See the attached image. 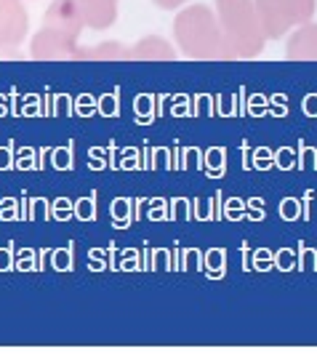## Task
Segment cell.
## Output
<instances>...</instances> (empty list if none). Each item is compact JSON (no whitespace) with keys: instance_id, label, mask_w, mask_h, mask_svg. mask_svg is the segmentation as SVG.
<instances>
[{"instance_id":"5b68a950","label":"cell","mask_w":317,"mask_h":357,"mask_svg":"<svg viewBox=\"0 0 317 357\" xmlns=\"http://www.w3.org/2000/svg\"><path fill=\"white\" fill-rule=\"evenodd\" d=\"M30 32V16L22 0H0V51H14Z\"/></svg>"},{"instance_id":"52a82bcc","label":"cell","mask_w":317,"mask_h":357,"mask_svg":"<svg viewBox=\"0 0 317 357\" xmlns=\"http://www.w3.org/2000/svg\"><path fill=\"white\" fill-rule=\"evenodd\" d=\"M286 56L296 61H317V22H307L288 32Z\"/></svg>"},{"instance_id":"6da1fadb","label":"cell","mask_w":317,"mask_h":357,"mask_svg":"<svg viewBox=\"0 0 317 357\" xmlns=\"http://www.w3.org/2000/svg\"><path fill=\"white\" fill-rule=\"evenodd\" d=\"M173 38H176L179 51L190 59H235L224 32L219 27L216 11L203 6V3L187 6L176 14V19H173Z\"/></svg>"},{"instance_id":"8992f818","label":"cell","mask_w":317,"mask_h":357,"mask_svg":"<svg viewBox=\"0 0 317 357\" xmlns=\"http://www.w3.org/2000/svg\"><path fill=\"white\" fill-rule=\"evenodd\" d=\"M45 27H54L61 30L72 38H80V32L86 30V22H83V11L77 6V0H54L43 14Z\"/></svg>"},{"instance_id":"30bf717a","label":"cell","mask_w":317,"mask_h":357,"mask_svg":"<svg viewBox=\"0 0 317 357\" xmlns=\"http://www.w3.org/2000/svg\"><path fill=\"white\" fill-rule=\"evenodd\" d=\"M77 59H131V48L118 40H105L91 48H77Z\"/></svg>"},{"instance_id":"277c9868","label":"cell","mask_w":317,"mask_h":357,"mask_svg":"<svg viewBox=\"0 0 317 357\" xmlns=\"http://www.w3.org/2000/svg\"><path fill=\"white\" fill-rule=\"evenodd\" d=\"M77 38L45 24L30 38L32 59H77Z\"/></svg>"},{"instance_id":"3957f363","label":"cell","mask_w":317,"mask_h":357,"mask_svg":"<svg viewBox=\"0 0 317 357\" xmlns=\"http://www.w3.org/2000/svg\"><path fill=\"white\" fill-rule=\"evenodd\" d=\"M254 6L267 40L286 38L299 24L312 22L317 11V0H254Z\"/></svg>"},{"instance_id":"8fae6325","label":"cell","mask_w":317,"mask_h":357,"mask_svg":"<svg viewBox=\"0 0 317 357\" xmlns=\"http://www.w3.org/2000/svg\"><path fill=\"white\" fill-rule=\"evenodd\" d=\"M157 8H163V11H179L184 3H190V0H152Z\"/></svg>"},{"instance_id":"9c48e42d","label":"cell","mask_w":317,"mask_h":357,"mask_svg":"<svg viewBox=\"0 0 317 357\" xmlns=\"http://www.w3.org/2000/svg\"><path fill=\"white\" fill-rule=\"evenodd\" d=\"M131 59H160V61H171L176 59V48L157 38V35H147L141 38L139 43L131 45Z\"/></svg>"},{"instance_id":"7a4b0ae2","label":"cell","mask_w":317,"mask_h":357,"mask_svg":"<svg viewBox=\"0 0 317 357\" xmlns=\"http://www.w3.org/2000/svg\"><path fill=\"white\" fill-rule=\"evenodd\" d=\"M213 11L235 59H254L264 51L267 35L254 0H216Z\"/></svg>"},{"instance_id":"ba28073f","label":"cell","mask_w":317,"mask_h":357,"mask_svg":"<svg viewBox=\"0 0 317 357\" xmlns=\"http://www.w3.org/2000/svg\"><path fill=\"white\" fill-rule=\"evenodd\" d=\"M88 30H109L118 22V0H77Z\"/></svg>"}]
</instances>
